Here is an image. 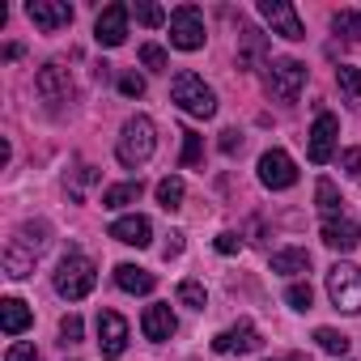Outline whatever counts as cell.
<instances>
[{
    "instance_id": "obj_1",
    "label": "cell",
    "mask_w": 361,
    "mask_h": 361,
    "mask_svg": "<svg viewBox=\"0 0 361 361\" xmlns=\"http://www.w3.org/2000/svg\"><path fill=\"white\" fill-rule=\"evenodd\" d=\"M47 221H26L13 238H9V247H5V272L13 276V281H22V276H30L35 272V264L43 259V251H47Z\"/></svg>"
},
{
    "instance_id": "obj_2",
    "label": "cell",
    "mask_w": 361,
    "mask_h": 361,
    "mask_svg": "<svg viewBox=\"0 0 361 361\" xmlns=\"http://www.w3.org/2000/svg\"><path fill=\"white\" fill-rule=\"evenodd\" d=\"M153 149H157L153 119H145V115H132V119L123 123L119 140H115V157H119L128 170H136V166H145V161L153 157Z\"/></svg>"
},
{
    "instance_id": "obj_3",
    "label": "cell",
    "mask_w": 361,
    "mask_h": 361,
    "mask_svg": "<svg viewBox=\"0 0 361 361\" xmlns=\"http://www.w3.org/2000/svg\"><path fill=\"white\" fill-rule=\"evenodd\" d=\"M170 102H178V111H188L196 119H213L217 115V94L204 85V77H196L188 68L170 81Z\"/></svg>"
},
{
    "instance_id": "obj_4",
    "label": "cell",
    "mask_w": 361,
    "mask_h": 361,
    "mask_svg": "<svg viewBox=\"0 0 361 361\" xmlns=\"http://www.w3.org/2000/svg\"><path fill=\"white\" fill-rule=\"evenodd\" d=\"M94 285H98V268H94V259L81 255V251H68V255L60 259V268H56V293L68 298V302H81Z\"/></svg>"
},
{
    "instance_id": "obj_5",
    "label": "cell",
    "mask_w": 361,
    "mask_h": 361,
    "mask_svg": "<svg viewBox=\"0 0 361 361\" xmlns=\"http://www.w3.org/2000/svg\"><path fill=\"white\" fill-rule=\"evenodd\" d=\"M302 85H306V64H302V60L281 56V60H268V64H264V90H268V98H276V102H298Z\"/></svg>"
},
{
    "instance_id": "obj_6",
    "label": "cell",
    "mask_w": 361,
    "mask_h": 361,
    "mask_svg": "<svg viewBox=\"0 0 361 361\" xmlns=\"http://www.w3.org/2000/svg\"><path fill=\"white\" fill-rule=\"evenodd\" d=\"M327 298L344 314H361V268L357 264H331L327 268Z\"/></svg>"
},
{
    "instance_id": "obj_7",
    "label": "cell",
    "mask_w": 361,
    "mask_h": 361,
    "mask_svg": "<svg viewBox=\"0 0 361 361\" xmlns=\"http://www.w3.org/2000/svg\"><path fill=\"white\" fill-rule=\"evenodd\" d=\"M204 13L196 5H183V9H174L170 13V47L178 51H200L204 47Z\"/></svg>"
},
{
    "instance_id": "obj_8",
    "label": "cell",
    "mask_w": 361,
    "mask_h": 361,
    "mask_svg": "<svg viewBox=\"0 0 361 361\" xmlns=\"http://www.w3.org/2000/svg\"><path fill=\"white\" fill-rule=\"evenodd\" d=\"M259 18L272 26V35H281L289 43L306 39V26H302V18H298V9L289 5V0H259Z\"/></svg>"
},
{
    "instance_id": "obj_9",
    "label": "cell",
    "mask_w": 361,
    "mask_h": 361,
    "mask_svg": "<svg viewBox=\"0 0 361 361\" xmlns=\"http://www.w3.org/2000/svg\"><path fill=\"white\" fill-rule=\"evenodd\" d=\"M259 183H264L268 192H289V188L298 183V166H293V157H289L285 149H268V153L259 157Z\"/></svg>"
},
{
    "instance_id": "obj_10",
    "label": "cell",
    "mask_w": 361,
    "mask_h": 361,
    "mask_svg": "<svg viewBox=\"0 0 361 361\" xmlns=\"http://www.w3.org/2000/svg\"><path fill=\"white\" fill-rule=\"evenodd\" d=\"M336 136H340V119H336V115H327V111H319V115H314V123H310L306 157H310L314 166H327V161H331V153H336Z\"/></svg>"
},
{
    "instance_id": "obj_11",
    "label": "cell",
    "mask_w": 361,
    "mask_h": 361,
    "mask_svg": "<svg viewBox=\"0 0 361 361\" xmlns=\"http://www.w3.org/2000/svg\"><path fill=\"white\" fill-rule=\"evenodd\" d=\"M26 18H30L43 35H56V30L73 26V5H68V0H30V5H26Z\"/></svg>"
},
{
    "instance_id": "obj_12",
    "label": "cell",
    "mask_w": 361,
    "mask_h": 361,
    "mask_svg": "<svg viewBox=\"0 0 361 361\" xmlns=\"http://www.w3.org/2000/svg\"><path fill=\"white\" fill-rule=\"evenodd\" d=\"M128 5H106L102 13H98V22H94V39H98V47H123V39H128Z\"/></svg>"
},
{
    "instance_id": "obj_13",
    "label": "cell",
    "mask_w": 361,
    "mask_h": 361,
    "mask_svg": "<svg viewBox=\"0 0 361 361\" xmlns=\"http://www.w3.org/2000/svg\"><path fill=\"white\" fill-rule=\"evenodd\" d=\"M259 344L264 340H259V327L251 319H238L234 327H226V331L213 336V353H255Z\"/></svg>"
},
{
    "instance_id": "obj_14",
    "label": "cell",
    "mask_w": 361,
    "mask_h": 361,
    "mask_svg": "<svg viewBox=\"0 0 361 361\" xmlns=\"http://www.w3.org/2000/svg\"><path fill=\"white\" fill-rule=\"evenodd\" d=\"M98 348H102V357H123V348H128V319L119 310H102L98 314Z\"/></svg>"
},
{
    "instance_id": "obj_15",
    "label": "cell",
    "mask_w": 361,
    "mask_h": 361,
    "mask_svg": "<svg viewBox=\"0 0 361 361\" xmlns=\"http://www.w3.org/2000/svg\"><path fill=\"white\" fill-rule=\"evenodd\" d=\"M35 90H39V98H47V102H68L73 77H68L64 64H43L39 77H35Z\"/></svg>"
},
{
    "instance_id": "obj_16",
    "label": "cell",
    "mask_w": 361,
    "mask_h": 361,
    "mask_svg": "<svg viewBox=\"0 0 361 361\" xmlns=\"http://www.w3.org/2000/svg\"><path fill=\"white\" fill-rule=\"evenodd\" d=\"M140 331L149 336V340H170L174 331H178V319H174V310L166 306V302H153V306H145V319H140Z\"/></svg>"
},
{
    "instance_id": "obj_17",
    "label": "cell",
    "mask_w": 361,
    "mask_h": 361,
    "mask_svg": "<svg viewBox=\"0 0 361 361\" xmlns=\"http://www.w3.org/2000/svg\"><path fill=\"white\" fill-rule=\"evenodd\" d=\"M111 238L115 243H123V247H149L153 243V226H149V217H119L115 226H111Z\"/></svg>"
},
{
    "instance_id": "obj_18",
    "label": "cell",
    "mask_w": 361,
    "mask_h": 361,
    "mask_svg": "<svg viewBox=\"0 0 361 361\" xmlns=\"http://www.w3.org/2000/svg\"><path fill=\"white\" fill-rule=\"evenodd\" d=\"M30 323H35V314H30V306L22 298H5V302H0V331H5V336H22Z\"/></svg>"
},
{
    "instance_id": "obj_19",
    "label": "cell",
    "mask_w": 361,
    "mask_h": 361,
    "mask_svg": "<svg viewBox=\"0 0 361 361\" xmlns=\"http://www.w3.org/2000/svg\"><path fill=\"white\" fill-rule=\"evenodd\" d=\"M115 285H119L123 293H153L157 276L145 272V268H136V264H119V268H115Z\"/></svg>"
},
{
    "instance_id": "obj_20",
    "label": "cell",
    "mask_w": 361,
    "mask_h": 361,
    "mask_svg": "<svg viewBox=\"0 0 361 361\" xmlns=\"http://www.w3.org/2000/svg\"><path fill=\"white\" fill-rule=\"evenodd\" d=\"M238 43H243V47H238V68H243V73H251V68H255V64L264 60L268 43H264V35H259V30H251V26H243Z\"/></svg>"
},
{
    "instance_id": "obj_21",
    "label": "cell",
    "mask_w": 361,
    "mask_h": 361,
    "mask_svg": "<svg viewBox=\"0 0 361 361\" xmlns=\"http://www.w3.org/2000/svg\"><path fill=\"white\" fill-rule=\"evenodd\" d=\"M319 234H323V243H327V247H331V251H340V255H344V251H353V247H357V234H353V226H348V221H344V217H327V221H323V230H319Z\"/></svg>"
},
{
    "instance_id": "obj_22",
    "label": "cell",
    "mask_w": 361,
    "mask_h": 361,
    "mask_svg": "<svg viewBox=\"0 0 361 361\" xmlns=\"http://www.w3.org/2000/svg\"><path fill=\"white\" fill-rule=\"evenodd\" d=\"M272 272H281V276H302V272H310V251H302V247L276 251V255H272Z\"/></svg>"
},
{
    "instance_id": "obj_23",
    "label": "cell",
    "mask_w": 361,
    "mask_h": 361,
    "mask_svg": "<svg viewBox=\"0 0 361 361\" xmlns=\"http://www.w3.org/2000/svg\"><path fill=\"white\" fill-rule=\"evenodd\" d=\"M314 200H319L323 221H327V217H344V200H340V192H336L331 178H319V183H314Z\"/></svg>"
},
{
    "instance_id": "obj_24",
    "label": "cell",
    "mask_w": 361,
    "mask_h": 361,
    "mask_svg": "<svg viewBox=\"0 0 361 361\" xmlns=\"http://www.w3.org/2000/svg\"><path fill=\"white\" fill-rule=\"evenodd\" d=\"M140 178H136V183H115V188H106L102 192V209H128V204H136L140 200Z\"/></svg>"
},
{
    "instance_id": "obj_25",
    "label": "cell",
    "mask_w": 361,
    "mask_h": 361,
    "mask_svg": "<svg viewBox=\"0 0 361 361\" xmlns=\"http://www.w3.org/2000/svg\"><path fill=\"white\" fill-rule=\"evenodd\" d=\"M157 204L166 213L183 209V178H178V174H170V178H161V183H157Z\"/></svg>"
},
{
    "instance_id": "obj_26",
    "label": "cell",
    "mask_w": 361,
    "mask_h": 361,
    "mask_svg": "<svg viewBox=\"0 0 361 361\" xmlns=\"http://www.w3.org/2000/svg\"><path fill=\"white\" fill-rule=\"evenodd\" d=\"M331 30L344 35L348 43H357V39H361V13H357V9H340V13H331Z\"/></svg>"
},
{
    "instance_id": "obj_27",
    "label": "cell",
    "mask_w": 361,
    "mask_h": 361,
    "mask_svg": "<svg viewBox=\"0 0 361 361\" xmlns=\"http://www.w3.org/2000/svg\"><path fill=\"white\" fill-rule=\"evenodd\" d=\"M336 85H340V94H344L348 102H361V68L340 64V68H336Z\"/></svg>"
},
{
    "instance_id": "obj_28",
    "label": "cell",
    "mask_w": 361,
    "mask_h": 361,
    "mask_svg": "<svg viewBox=\"0 0 361 361\" xmlns=\"http://www.w3.org/2000/svg\"><path fill=\"white\" fill-rule=\"evenodd\" d=\"M314 340H319V348H323V353H331V357H344V353H348V336H344V331H336V327H319V331H314Z\"/></svg>"
},
{
    "instance_id": "obj_29",
    "label": "cell",
    "mask_w": 361,
    "mask_h": 361,
    "mask_svg": "<svg viewBox=\"0 0 361 361\" xmlns=\"http://www.w3.org/2000/svg\"><path fill=\"white\" fill-rule=\"evenodd\" d=\"M178 302L192 306V310H204L209 306V289L200 281H183V285H178Z\"/></svg>"
},
{
    "instance_id": "obj_30",
    "label": "cell",
    "mask_w": 361,
    "mask_h": 361,
    "mask_svg": "<svg viewBox=\"0 0 361 361\" xmlns=\"http://www.w3.org/2000/svg\"><path fill=\"white\" fill-rule=\"evenodd\" d=\"M200 157H204V136L200 132H183V157H178V161H183V166H200Z\"/></svg>"
},
{
    "instance_id": "obj_31",
    "label": "cell",
    "mask_w": 361,
    "mask_h": 361,
    "mask_svg": "<svg viewBox=\"0 0 361 361\" xmlns=\"http://www.w3.org/2000/svg\"><path fill=\"white\" fill-rule=\"evenodd\" d=\"M140 64H145L149 73H170V56H166L157 43H145V47H140Z\"/></svg>"
},
{
    "instance_id": "obj_32",
    "label": "cell",
    "mask_w": 361,
    "mask_h": 361,
    "mask_svg": "<svg viewBox=\"0 0 361 361\" xmlns=\"http://www.w3.org/2000/svg\"><path fill=\"white\" fill-rule=\"evenodd\" d=\"M285 302H289L293 310H310V306H314V289H310L306 281H293V285L285 289Z\"/></svg>"
},
{
    "instance_id": "obj_33",
    "label": "cell",
    "mask_w": 361,
    "mask_h": 361,
    "mask_svg": "<svg viewBox=\"0 0 361 361\" xmlns=\"http://www.w3.org/2000/svg\"><path fill=\"white\" fill-rule=\"evenodd\" d=\"M81 331H85L81 314H64V319H60V340H64V344H77V340H81Z\"/></svg>"
},
{
    "instance_id": "obj_34",
    "label": "cell",
    "mask_w": 361,
    "mask_h": 361,
    "mask_svg": "<svg viewBox=\"0 0 361 361\" xmlns=\"http://www.w3.org/2000/svg\"><path fill=\"white\" fill-rule=\"evenodd\" d=\"M132 13L140 18V26H161V22H166V13H161L157 5H149V0H140V5H136Z\"/></svg>"
},
{
    "instance_id": "obj_35",
    "label": "cell",
    "mask_w": 361,
    "mask_h": 361,
    "mask_svg": "<svg viewBox=\"0 0 361 361\" xmlns=\"http://www.w3.org/2000/svg\"><path fill=\"white\" fill-rule=\"evenodd\" d=\"M119 94H123V98H140V94H145V77L123 73V77H119Z\"/></svg>"
},
{
    "instance_id": "obj_36",
    "label": "cell",
    "mask_w": 361,
    "mask_h": 361,
    "mask_svg": "<svg viewBox=\"0 0 361 361\" xmlns=\"http://www.w3.org/2000/svg\"><path fill=\"white\" fill-rule=\"evenodd\" d=\"M5 361H43V353H39L35 344H9Z\"/></svg>"
},
{
    "instance_id": "obj_37",
    "label": "cell",
    "mask_w": 361,
    "mask_h": 361,
    "mask_svg": "<svg viewBox=\"0 0 361 361\" xmlns=\"http://www.w3.org/2000/svg\"><path fill=\"white\" fill-rule=\"evenodd\" d=\"M217 145H221V153H226V157H234V153H238V149H243V136H238V132H234V128H226V132H221V140H217Z\"/></svg>"
},
{
    "instance_id": "obj_38",
    "label": "cell",
    "mask_w": 361,
    "mask_h": 361,
    "mask_svg": "<svg viewBox=\"0 0 361 361\" xmlns=\"http://www.w3.org/2000/svg\"><path fill=\"white\" fill-rule=\"evenodd\" d=\"M217 251H221V255H238V251H243V238L226 230V234H217Z\"/></svg>"
},
{
    "instance_id": "obj_39",
    "label": "cell",
    "mask_w": 361,
    "mask_h": 361,
    "mask_svg": "<svg viewBox=\"0 0 361 361\" xmlns=\"http://www.w3.org/2000/svg\"><path fill=\"white\" fill-rule=\"evenodd\" d=\"M340 166H344V174H361V149H344Z\"/></svg>"
},
{
    "instance_id": "obj_40",
    "label": "cell",
    "mask_w": 361,
    "mask_h": 361,
    "mask_svg": "<svg viewBox=\"0 0 361 361\" xmlns=\"http://www.w3.org/2000/svg\"><path fill=\"white\" fill-rule=\"evenodd\" d=\"M178 251H183V234H170V243H166V251H161V255H166V259H174Z\"/></svg>"
},
{
    "instance_id": "obj_41",
    "label": "cell",
    "mask_w": 361,
    "mask_h": 361,
    "mask_svg": "<svg viewBox=\"0 0 361 361\" xmlns=\"http://www.w3.org/2000/svg\"><path fill=\"white\" fill-rule=\"evenodd\" d=\"M276 361H306V357H276Z\"/></svg>"
}]
</instances>
